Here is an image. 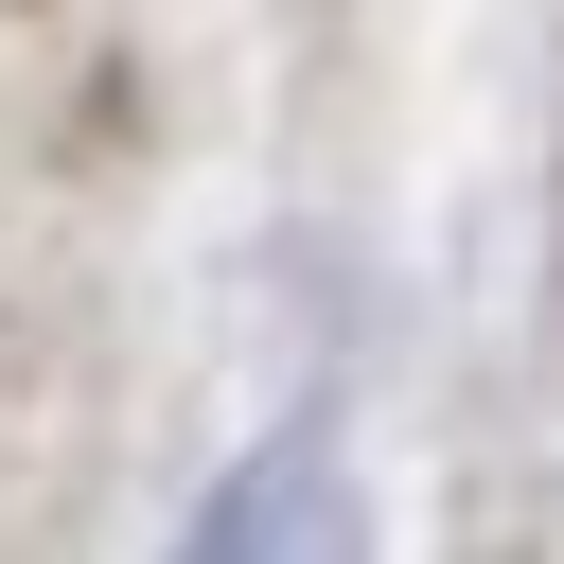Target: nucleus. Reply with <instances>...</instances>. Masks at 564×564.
Listing matches in <instances>:
<instances>
[{
    "label": "nucleus",
    "mask_w": 564,
    "mask_h": 564,
    "mask_svg": "<svg viewBox=\"0 0 564 564\" xmlns=\"http://www.w3.org/2000/svg\"><path fill=\"white\" fill-rule=\"evenodd\" d=\"M176 564H370L352 458H335V441H264V458H229V494L176 529Z\"/></svg>",
    "instance_id": "nucleus-1"
}]
</instances>
